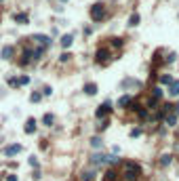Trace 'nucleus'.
I'll list each match as a JSON object with an SVG mask.
<instances>
[{"instance_id":"nucleus-4","label":"nucleus","mask_w":179,"mask_h":181,"mask_svg":"<svg viewBox=\"0 0 179 181\" xmlns=\"http://www.w3.org/2000/svg\"><path fill=\"white\" fill-rule=\"evenodd\" d=\"M95 59H97V63H106L107 59H110V51H107V49H99Z\"/></svg>"},{"instance_id":"nucleus-28","label":"nucleus","mask_w":179,"mask_h":181,"mask_svg":"<svg viewBox=\"0 0 179 181\" xmlns=\"http://www.w3.org/2000/svg\"><path fill=\"white\" fill-rule=\"evenodd\" d=\"M175 57H177V55H175V53H171L169 57H166V59H164V61H166V63H173V61H175Z\"/></svg>"},{"instance_id":"nucleus-2","label":"nucleus","mask_w":179,"mask_h":181,"mask_svg":"<svg viewBox=\"0 0 179 181\" xmlns=\"http://www.w3.org/2000/svg\"><path fill=\"white\" fill-rule=\"evenodd\" d=\"M32 40H34V44L38 46V51H40V53H44V49H47V46H51V38H49V36L36 34V36H32Z\"/></svg>"},{"instance_id":"nucleus-3","label":"nucleus","mask_w":179,"mask_h":181,"mask_svg":"<svg viewBox=\"0 0 179 181\" xmlns=\"http://www.w3.org/2000/svg\"><path fill=\"white\" fill-rule=\"evenodd\" d=\"M103 15H106V9H103L101 4H93V6H91V19H93V21H101Z\"/></svg>"},{"instance_id":"nucleus-13","label":"nucleus","mask_w":179,"mask_h":181,"mask_svg":"<svg viewBox=\"0 0 179 181\" xmlns=\"http://www.w3.org/2000/svg\"><path fill=\"white\" fill-rule=\"evenodd\" d=\"M84 93H87V95H95V93H97V84H95V82L84 84Z\"/></svg>"},{"instance_id":"nucleus-1","label":"nucleus","mask_w":179,"mask_h":181,"mask_svg":"<svg viewBox=\"0 0 179 181\" xmlns=\"http://www.w3.org/2000/svg\"><path fill=\"white\" fill-rule=\"evenodd\" d=\"M125 179L126 181H135L137 177H139V166L135 162H125Z\"/></svg>"},{"instance_id":"nucleus-26","label":"nucleus","mask_w":179,"mask_h":181,"mask_svg":"<svg viewBox=\"0 0 179 181\" xmlns=\"http://www.w3.org/2000/svg\"><path fill=\"white\" fill-rule=\"evenodd\" d=\"M139 135H141V128H133L131 131V137H139Z\"/></svg>"},{"instance_id":"nucleus-23","label":"nucleus","mask_w":179,"mask_h":181,"mask_svg":"<svg viewBox=\"0 0 179 181\" xmlns=\"http://www.w3.org/2000/svg\"><path fill=\"white\" fill-rule=\"evenodd\" d=\"M116 179V173H114V171H107L106 173V181H114Z\"/></svg>"},{"instance_id":"nucleus-5","label":"nucleus","mask_w":179,"mask_h":181,"mask_svg":"<svg viewBox=\"0 0 179 181\" xmlns=\"http://www.w3.org/2000/svg\"><path fill=\"white\" fill-rule=\"evenodd\" d=\"M19 152H21V145L19 143H13V145H6V147H4V154H6V156H15Z\"/></svg>"},{"instance_id":"nucleus-22","label":"nucleus","mask_w":179,"mask_h":181,"mask_svg":"<svg viewBox=\"0 0 179 181\" xmlns=\"http://www.w3.org/2000/svg\"><path fill=\"white\" fill-rule=\"evenodd\" d=\"M101 143H103V141H101L99 137H93V139H91V145H93V147H101Z\"/></svg>"},{"instance_id":"nucleus-32","label":"nucleus","mask_w":179,"mask_h":181,"mask_svg":"<svg viewBox=\"0 0 179 181\" xmlns=\"http://www.w3.org/2000/svg\"><path fill=\"white\" fill-rule=\"evenodd\" d=\"M30 164H32V166H38V160H36L34 156H32V158H30Z\"/></svg>"},{"instance_id":"nucleus-11","label":"nucleus","mask_w":179,"mask_h":181,"mask_svg":"<svg viewBox=\"0 0 179 181\" xmlns=\"http://www.w3.org/2000/svg\"><path fill=\"white\" fill-rule=\"evenodd\" d=\"M169 95H173V97H179V80H173V84L169 87Z\"/></svg>"},{"instance_id":"nucleus-8","label":"nucleus","mask_w":179,"mask_h":181,"mask_svg":"<svg viewBox=\"0 0 179 181\" xmlns=\"http://www.w3.org/2000/svg\"><path fill=\"white\" fill-rule=\"evenodd\" d=\"M15 21H17V23H21V25H25V23H30V17H28V15H25V13H15Z\"/></svg>"},{"instance_id":"nucleus-35","label":"nucleus","mask_w":179,"mask_h":181,"mask_svg":"<svg viewBox=\"0 0 179 181\" xmlns=\"http://www.w3.org/2000/svg\"><path fill=\"white\" fill-rule=\"evenodd\" d=\"M0 2H2V0H0Z\"/></svg>"},{"instance_id":"nucleus-29","label":"nucleus","mask_w":179,"mask_h":181,"mask_svg":"<svg viewBox=\"0 0 179 181\" xmlns=\"http://www.w3.org/2000/svg\"><path fill=\"white\" fill-rule=\"evenodd\" d=\"M68 59H70V53H63V55H61V57H59V61H61V63H65Z\"/></svg>"},{"instance_id":"nucleus-19","label":"nucleus","mask_w":179,"mask_h":181,"mask_svg":"<svg viewBox=\"0 0 179 181\" xmlns=\"http://www.w3.org/2000/svg\"><path fill=\"white\" fill-rule=\"evenodd\" d=\"M160 97H162V89H154V93H152V99H154V101H158Z\"/></svg>"},{"instance_id":"nucleus-18","label":"nucleus","mask_w":179,"mask_h":181,"mask_svg":"<svg viewBox=\"0 0 179 181\" xmlns=\"http://www.w3.org/2000/svg\"><path fill=\"white\" fill-rule=\"evenodd\" d=\"M42 122H44L47 127H51V124H53V116H51V114H44V116H42Z\"/></svg>"},{"instance_id":"nucleus-21","label":"nucleus","mask_w":179,"mask_h":181,"mask_svg":"<svg viewBox=\"0 0 179 181\" xmlns=\"http://www.w3.org/2000/svg\"><path fill=\"white\" fill-rule=\"evenodd\" d=\"M40 99H42V95H40V93H32V95H30V101H32V103L40 101Z\"/></svg>"},{"instance_id":"nucleus-33","label":"nucleus","mask_w":179,"mask_h":181,"mask_svg":"<svg viewBox=\"0 0 179 181\" xmlns=\"http://www.w3.org/2000/svg\"><path fill=\"white\" fill-rule=\"evenodd\" d=\"M175 116H179V103L175 105Z\"/></svg>"},{"instance_id":"nucleus-7","label":"nucleus","mask_w":179,"mask_h":181,"mask_svg":"<svg viewBox=\"0 0 179 181\" xmlns=\"http://www.w3.org/2000/svg\"><path fill=\"white\" fill-rule=\"evenodd\" d=\"M91 162H93V164H106V162H110V156H101V154H95V156L91 158Z\"/></svg>"},{"instance_id":"nucleus-17","label":"nucleus","mask_w":179,"mask_h":181,"mask_svg":"<svg viewBox=\"0 0 179 181\" xmlns=\"http://www.w3.org/2000/svg\"><path fill=\"white\" fill-rule=\"evenodd\" d=\"M129 25H133V28H135V25H139V15H137V13H133V15H131V19H129Z\"/></svg>"},{"instance_id":"nucleus-14","label":"nucleus","mask_w":179,"mask_h":181,"mask_svg":"<svg viewBox=\"0 0 179 181\" xmlns=\"http://www.w3.org/2000/svg\"><path fill=\"white\" fill-rule=\"evenodd\" d=\"M13 57V46H4L2 49V59H11Z\"/></svg>"},{"instance_id":"nucleus-10","label":"nucleus","mask_w":179,"mask_h":181,"mask_svg":"<svg viewBox=\"0 0 179 181\" xmlns=\"http://www.w3.org/2000/svg\"><path fill=\"white\" fill-rule=\"evenodd\" d=\"M107 112H110V103H103V105H99V108H97L95 116H97V118H101V116H106Z\"/></svg>"},{"instance_id":"nucleus-6","label":"nucleus","mask_w":179,"mask_h":181,"mask_svg":"<svg viewBox=\"0 0 179 181\" xmlns=\"http://www.w3.org/2000/svg\"><path fill=\"white\" fill-rule=\"evenodd\" d=\"M23 131H25L28 135H32V133L36 131V120H34V118H28V120H25V127H23Z\"/></svg>"},{"instance_id":"nucleus-20","label":"nucleus","mask_w":179,"mask_h":181,"mask_svg":"<svg viewBox=\"0 0 179 181\" xmlns=\"http://www.w3.org/2000/svg\"><path fill=\"white\" fill-rule=\"evenodd\" d=\"M160 82H162V84H173V78L164 74V76H160Z\"/></svg>"},{"instance_id":"nucleus-12","label":"nucleus","mask_w":179,"mask_h":181,"mask_svg":"<svg viewBox=\"0 0 179 181\" xmlns=\"http://www.w3.org/2000/svg\"><path fill=\"white\" fill-rule=\"evenodd\" d=\"M72 42H74V38H72L70 34H65V36L61 38V46H63V49H70V46H72Z\"/></svg>"},{"instance_id":"nucleus-24","label":"nucleus","mask_w":179,"mask_h":181,"mask_svg":"<svg viewBox=\"0 0 179 181\" xmlns=\"http://www.w3.org/2000/svg\"><path fill=\"white\" fill-rule=\"evenodd\" d=\"M133 109H137V114H139V118H145V116H147V112H145L143 108H133Z\"/></svg>"},{"instance_id":"nucleus-31","label":"nucleus","mask_w":179,"mask_h":181,"mask_svg":"<svg viewBox=\"0 0 179 181\" xmlns=\"http://www.w3.org/2000/svg\"><path fill=\"white\" fill-rule=\"evenodd\" d=\"M6 181H17V175H6Z\"/></svg>"},{"instance_id":"nucleus-30","label":"nucleus","mask_w":179,"mask_h":181,"mask_svg":"<svg viewBox=\"0 0 179 181\" xmlns=\"http://www.w3.org/2000/svg\"><path fill=\"white\" fill-rule=\"evenodd\" d=\"M28 82H30L28 76H21V78H19V84H28Z\"/></svg>"},{"instance_id":"nucleus-16","label":"nucleus","mask_w":179,"mask_h":181,"mask_svg":"<svg viewBox=\"0 0 179 181\" xmlns=\"http://www.w3.org/2000/svg\"><path fill=\"white\" fill-rule=\"evenodd\" d=\"M164 122H166L169 127H175V124H177V116H175V114H171V116H166V120H164Z\"/></svg>"},{"instance_id":"nucleus-25","label":"nucleus","mask_w":179,"mask_h":181,"mask_svg":"<svg viewBox=\"0 0 179 181\" xmlns=\"http://www.w3.org/2000/svg\"><path fill=\"white\" fill-rule=\"evenodd\" d=\"M112 44L114 46H122V38H112Z\"/></svg>"},{"instance_id":"nucleus-9","label":"nucleus","mask_w":179,"mask_h":181,"mask_svg":"<svg viewBox=\"0 0 179 181\" xmlns=\"http://www.w3.org/2000/svg\"><path fill=\"white\" fill-rule=\"evenodd\" d=\"M131 103H133V97H131V95H125V97L118 99V108H126V105H131Z\"/></svg>"},{"instance_id":"nucleus-15","label":"nucleus","mask_w":179,"mask_h":181,"mask_svg":"<svg viewBox=\"0 0 179 181\" xmlns=\"http://www.w3.org/2000/svg\"><path fill=\"white\" fill-rule=\"evenodd\" d=\"M171 162H173V156L171 154H164L160 158V166H166V164H171Z\"/></svg>"},{"instance_id":"nucleus-34","label":"nucleus","mask_w":179,"mask_h":181,"mask_svg":"<svg viewBox=\"0 0 179 181\" xmlns=\"http://www.w3.org/2000/svg\"><path fill=\"white\" fill-rule=\"evenodd\" d=\"M61 2H68V0H61Z\"/></svg>"},{"instance_id":"nucleus-27","label":"nucleus","mask_w":179,"mask_h":181,"mask_svg":"<svg viewBox=\"0 0 179 181\" xmlns=\"http://www.w3.org/2000/svg\"><path fill=\"white\" fill-rule=\"evenodd\" d=\"M82 179L84 181H93V173H82Z\"/></svg>"}]
</instances>
